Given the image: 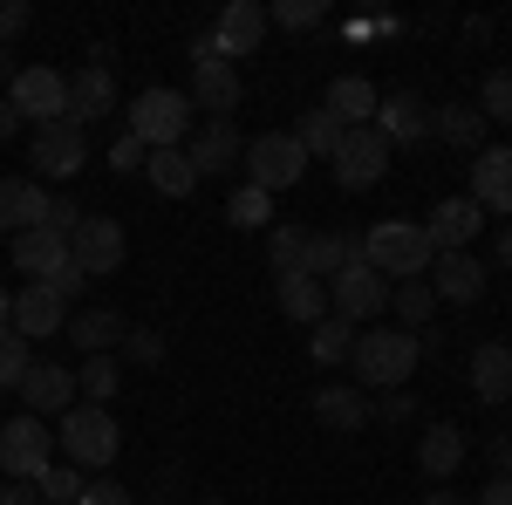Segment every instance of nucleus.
Instances as JSON below:
<instances>
[{
    "label": "nucleus",
    "mask_w": 512,
    "mask_h": 505,
    "mask_svg": "<svg viewBox=\"0 0 512 505\" xmlns=\"http://www.w3.org/2000/svg\"><path fill=\"white\" fill-rule=\"evenodd\" d=\"M14 76H21V69H14V55L0 48V82H14Z\"/></svg>",
    "instance_id": "obj_54"
},
{
    "label": "nucleus",
    "mask_w": 512,
    "mask_h": 505,
    "mask_svg": "<svg viewBox=\"0 0 512 505\" xmlns=\"http://www.w3.org/2000/svg\"><path fill=\"white\" fill-rule=\"evenodd\" d=\"M376 103H383V96H376V82H369V76H335V82H328V96H321V110L342 123V130L376 123Z\"/></svg>",
    "instance_id": "obj_22"
},
{
    "label": "nucleus",
    "mask_w": 512,
    "mask_h": 505,
    "mask_svg": "<svg viewBox=\"0 0 512 505\" xmlns=\"http://www.w3.org/2000/svg\"><path fill=\"white\" fill-rule=\"evenodd\" d=\"M349 349H355V328L342 321V314L315 321V335H308V355H315V362H328V369H335V362H349Z\"/></svg>",
    "instance_id": "obj_36"
},
{
    "label": "nucleus",
    "mask_w": 512,
    "mask_h": 505,
    "mask_svg": "<svg viewBox=\"0 0 512 505\" xmlns=\"http://www.w3.org/2000/svg\"><path fill=\"white\" fill-rule=\"evenodd\" d=\"M328 164H335L342 192H369V185L390 171V144L376 137V123H362V130H342V151L328 157Z\"/></svg>",
    "instance_id": "obj_9"
},
{
    "label": "nucleus",
    "mask_w": 512,
    "mask_h": 505,
    "mask_svg": "<svg viewBox=\"0 0 512 505\" xmlns=\"http://www.w3.org/2000/svg\"><path fill=\"white\" fill-rule=\"evenodd\" d=\"M478 117L485 123H512V69H492L478 89Z\"/></svg>",
    "instance_id": "obj_39"
},
{
    "label": "nucleus",
    "mask_w": 512,
    "mask_h": 505,
    "mask_svg": "<svg viewBox=\"0 0 512 505\" xmlns=\"http://www.w3.org/2000/svg\"><path fill=\"white\" fill-rule=\"evenodd\" d=\"M424 233H431L437 253H465V246L485 233V212H478L472 198H437V212L424 219Z\"/></svg>",
    "instance_id": "obj_19"
},
{
    "label": "nucleus",
    "mask_w": 512,
    "mask_h": 505,
    "mask_svg": "<svg viewBox=\"0 0 512 505\" xmlns=\"http://www.w3.org/2000/svg\"><path fill=\"white\" fill-rule=\"evenodd\" d=\"M48 226H55V233L69 239V233L82 226V205H76V198H48Z\"/></svg>",
    "instance_id": "obj_45"
},
{
    "label": "nucleus",
    "mask_w": 512,
    "mask_h": 505,
    "mask_svg": "<svg viewBox=\"0 0 512 505\" xmlns=\"http://www.w3.org/2000/svg\"><path fill=\"white\" fill-rule=\"evenodd\" d=\"M294 144H301L308 157H335L342 151V123L315 103V110H301V123H294Z\"/></svg>",
    "instance_id": "obj_33"
},
{
    "label": "nucleus",
    "mask_w": 512,
    "mask_h": 505,
    "mask_svg": "<svg viewBox=\"0 0 512 505\" xmlns=\"http://www.w3.org/2000/svg\"><path fill=\"white\" fill-rule=\"evenodd\" d=\"M48 465H55V437H48L41 417H14V424H0V471H7V478L35 485Z\"/></svg>",
    "instance_id": "obj_6"
},
{
    "label": "nucleus",
    "mask_w": 512,
    "mask_h": 505,
    "mask_svg": "<svg viewBox=\"0 0 512 505\" xmlns=\"http://www.w3.org/2000/svg\"><path fill=\"white\" fill-rule=\"evenodd\" d=\"M35 369V355H28V342L14 335V328H0V389H21V376Z\"/></svg>",
    "instance_id": "obj_40"
},
{
    "label": "nucleus",
    "mask_w": 512,
    "mask_h": 505,
    "mask_svg": "<svg viewBox=\"0 0 512 505\" xmlns=\"http://www.w3.org/2000/svg\"><path fill=\"white\" fill-rule=\"evenodd\" d=\"M465 198L478 212H512V144H492L472 157V192Z\"/></svg>",
    "instance_id": "obj_17"
},
{
    "label": "nucleus",
    "mask_w": 512,
    "mask_h": 505,
    "mask_svg": "<svg viewBox=\"0 0 512 505\" xmlns=\"http://www.w3.org/2000/svg\"><path fill=\"white\" fill-rule=\"evenodd\" d=\"M362 260L383 273V280H424L431 273V260H437V246H431V233L417 226V219H383V226H369L362 233Z\"/></svg>",
    "instance_id": "obj_2"
},
{
    "label": "nucleus",
    "mask_w": 512,
    "mask_h": 505,
    "mask_svg": "<svg viewBox=\"0 0 512 505\" xmlns=\"http://www.w3.org/2000/svg\"><path fill=\"white\" fill-rule=\"evenodd\" d=\"M123 253H130V239H123L117 219H89V212H82V226L69 233V260H76L82 280H96V273H117V267H123Z\"/></svg>",
    "instance_id": "obj_10"
},
{
    "label": "nucleus",
    "mask_w": 512,
    "mask_h": 505,
    "mask_svg": "<svg viewBox=\"0 0 512 505\" xmlns=\"http://www.w3.org/2000/svg\"><path fill=\"white\" fill-rule=\"evenodd\" d=\"M185 96H192V110H205V123H233V110H239V96H246V89H239L233 62H198Z\"/></svg>",
    "instance_id": "obj_14"
},
{
    "label": "nucleus",
    "mask_w": 512,
    "mask_h": 505,
    "mask_svg": "<svg viewBox=\"0 0 512 505\" xmlns=\"http://www.w3.org/2000/svg\"><path fill=\"white\" fill-rule=\"evenodd\" d=\"M431 130L451 144V151H485V117H478V103H437L431 110Z\"/></svg>",
    "instance_id": "obj_27"
},
{
    "label": "nucleus",
    "mask_w": 512,
    "mask_h": 505,
    "mask_svg": "<svg viewBox=\"0 0 512 505\" xmlns=\"http://www.w3.org/2000/svg\"><path fill=\"white\" fill-rule=\"evenodd\" d=\"M239 151H246V137H239L233 123H198L192 137H185V157H192L198 178H219V171H233Z\"/></svg>",
    "instance_id": "obj_20"
},
{
    "label": "nucleus",
    "mask_w": 512,
    "mask_h": 505,
    "mask_svg": "<svg viewBox=\"0 0 512 505\" xmlns=\"http://www.w3.org/2000/svg\"><path fill=\"white\" fill-rule=\"evenodd\" d=\"M424 505H465V499H458V492H431Z\"/></svg>",
    "instance_id": "obj_55"
},
{
    "label": "nucleus",
    "mask_w": 512,
    "mask_h": 505,
    "mask_svg": "<svg viewBox=\"0 0 512 505\" xmlns=\"http://www.w3.org/2000/svg\"><path fill=\"white\" fill-rule=\"evenodd\" d=\"M267 260H274V273H308L315 280V226H274Z\"/></svg>",
    "instance_id": "obj_31"
},
{
    "label": "nucleus",
    "mask_w": 512,
    "mask_h": 505,
    "mask_svg": "<svg viewBox=\"0 0 512 505\" xmlns=\"http://www.w3.org/2000/svg\"><path fill=\"white\" fill-rule=\"evenodd\" d=\"M35 492H41V505H76L82 499V471L76 465H48L35 478Z\"/></svg>",
    "instance_id": "obj_38"
},
{
    "label": "nucleus",
    "mask_w": 512,
    "mask_h": 505,
    "mask_svg": "<svg viewBox=\"0 0 512 505\" xmlns=\"http://www.w3.org/2000/svg\"><path fill=\"white\" fill-rule=\"evenodd\" d=\"M205 505H226V499H205Z\"/></svg>",
    "instance_id": "obj_56"
},
{
    "label": "nucleus",
    "mask_w": 512,
    "mask_h": 505,
    "mask_svg": "<svg viewBox=\"0 0 512 505\" xmlns=\"http://www.w3.org/2000/svg\"><path fill=\"white\" fill-rule=\"evenodd\" d=\"M14 267L28 273V280H55V273L69 267V239L55 233V226H35V233H14Z\"/></svg>",
    "instance_id": "obj_21"
},
{
    "label": "nucleus",
    "mask_w": 512,
    "mask_h": 505,
    "mask_svg": "<svg viewBox=\"0 0 512 505\" xmlns=\"http://www.w3.org/2000/svg\"><path fill=\"white\" fill-rule=\"evenodd\" d=\"M123 117H130V137L144 151H178L192 137V96L185 89H144Z\"/></svg>",
    "instance_id": "obj_3"
},
{
    "label": "nucleus",
    "mask_w": 512,
    "mask_h": 505,
    "mask_svg": "<svg viewBox=\"0 0 512 505\" xmlns=\"http://www.w3.org/2000/svg\"><path fill=\"white\" fill-rule=\"evenodd\" d=\"M48 226V192L35 178H0V233H35Z\"/></svg>",
    "instance_id": "obj_23"
},
{
    "label": "nucleus",
    "mask_w": 512,
    "mask_h": 505,
    "mask_svg": "<svg viewBox=\"0 0 512 505\" xmlns=\"http://www.w3.org/2000/svg\"><path fill=\"white\" fill-rule=\"evenodd\" d=\"M144 157H151V151H144V144H137V137L123 130L117 144H110V171H144Z\"/></svg>",
    "instance_id": "obj_44"
},
{
    "label": "nucleus",
    "mask_w": 512,
    "mask_h": 505,
    "mask_svg": "<svg viewBox=\"0 0 512 505\" xmlns=\"http://www.w3.org/2000/svg\"><path fill=\"white\" fill-rule=\"evenodd\" d=\"M472 396L478 403H512V349L506 342H478L472 349Z\"/></svg>",
    "instance_id": "obj_26"
},
{
    "label": "nucleus",
    "mask_w": 512,
    "mask_h": 505,
    "mask_svg": "<svg viewBox=\"0 0 512 505\" xmlns=\"http://www.w3.org/2000/svg\"><path fill=\"white\" fill-rule=\"evenodd\" d=\"M76 376L62 369V362H35L28 376H21V403H28V417H69L76 410Z\"/></svg>",
    "instance_id": "obj_15"
},
{
    "label": "nucleus",
    "mask_w": 512,
    "mask_h": 505,
    "mask_svg": "<svg viewBox=\"0 0 512 505\" xmlns=\"http://www.w3.org/2000/svg\"><path fill=\"white\" fill-rule=\"evenodd\" d=\"M492 465H499V478H512V430L492 444Z\"/></svg>",
    "instance_id": "obj_50"
},
{
    "label": "nucleus",
    "mask_w": 512,
    "mask_h": 505,
    "mask_svg": "<svg viewBox=\"0 0 512 505\" xmlns=\"http://www.w3.org/2000/svg\"><path fill=\"white\" fill-rule=\"evenodd\" d=\"M7 103H14V110H21V123H62L69 117V76H62V69H21V76L7 82Z\"/></svg>",
    "instance_id": "obj_7"
},
{
    "label": "nucleus",
    "mask_w": 512,
    "mask_h": 505,
    "mask_svg": "<svg viewBox=\"0 0 512 505\" xmlns=\"http://www.w3.org/2000/svg\"><path fill=\"white\" fill-rule=\"evenodd\" d=\"M28 21H35V7H28V0H0V48H7V41L21 35Z\"/></svg>",
    "instance_id": "obj_43"
},
{
    "label": "nucleus",
    "mask_w": 512,
    "mask_h": 505,
    "mask_svg": "<svg viewBox=\"0 0 512 505\" xmlns=\"http://www.w3.org/2000/svg\"><path fill=\"white\" fill-rule=\"evenodd\" d=\"M315 417L328 430H362L369 424V396H362L355 383H321L315 389Z\"/></svg>",
    "instance_id": "obj_28"
},
{
    "label": "nucleus",
    "mask_w": 512,
    "mask_h": 505,
    "mask_svg": "<svg viewBox=\"0 0 512 505\" xmlns=\"http://www.w3.org/2000/svg\"><path fill=\"white\" fill-rule=\"evenodd\" d=\"M226 219H233L239 233H260V226L274 219V198H267V192H253V185H239V192L226 198Z\"/></svg>",
    "instance_id": "obj_37"
},
{
    "label": "nucleus",
    "mask_w": 512,
    "mask_h": 505,
    "mask_svg": "<svg viewBox=\"0 0 512 505\" xmlns=\"http://www.w3.org/2000/svg\"><path fill=\"white\" fill-rule=\"evenodd\" d=\"M0 328H14V294L0 287Z\"/></svg>",
    "instance_id": "obj_53"
},
{
    "label": "nucleus",
    "mask_w": 512,
    "mask_h": 505,
    "mask_svg": "<svg viewBox=\"0 0 512 505\" xmlns=\"http://www.w3.org/2000/svg\"><path fill=\"white\" fill-rule=\"evenodd\" d=\"M212 41H219V55H226V62H233V55H253V48L267 41V7H260V0H226Z\"/></svg>",
    "instance_id": "obj_18"
},
{
    "label": "nucleus",
    "mask_w": 512,
    "mask_h": 505,
    "mask_svg": "<svg viewBox=\"0 0 512 505\" xmlns=\"http://www.w3.org/2000/svg\"><path fill=\"white\" fill-rule=\"evenodd\" d=\"M417 465H424V478H451V471L465 465V430L458 424H431L424 437H417Z\"/></svg>",
    "instance_id": "obj_29"
},
{
    "label": "nucleus",
    "mask_w": 512,
    "mask_h": 505,
    "mask_svg": "<svg viewBox=\"0 0 512 505\" xmlns=\"http://www.w3.org/2000/svg\"><path fill=\"white\" fill-rule=\"evenodd\" d=\"M0 505H41V492L21 485V478H0Z\"/></svg>",
    "instance_id": "obj_48"
},
{
    "label": "nucleus",
    "mask_w": 512,
    "mask_h": 505,
    "mask_svg": "<svg viewBox=\"0 0 512 505\" xmlns=\"http://www.w3.org/2000/svg\"><path fill=\"white\" fill-rule=\"evenodd\" d=\"M62 328H69V301H55L48 287L28 280V287L14 294V335H21V342H55Z\"/></svg>",
    "instance_id": "obj_16"
},
{
    "label": "nucleus",
    "mask_w": 512,
    "mask_h": 505,
    "mask_svg": "<svg viewBox=\"0 0 512 505\" xmlns=\"http://www.w3.org/2000/svg\"><path fill=\"white\" fill-rule=\"evenodd\" d=\"M117 451H123V430L103 403H76V410L62 417V458L76 471L82 465H117Z\"/></svg>",
    "instance_id": "obj_5"
},
{
    "label": "nucleus",
    "mask_w": 512,
    "mask_h": 505,
    "mask_svg": "<svg viewBox=\"0 0 512 505\" xmlns=\"http://www.w3.org/2000/svg\"><path fill=\"white\" fill-rule=\"evenodd\" d=\"M76 505H137V499L123 492L117 478H103V485H82V499H76Z\"/></svg>",
    "instance_id": "obj_46"
},
{
    "label": "nucleus",
    "mask_w": 512,
    "mask_h": 505,
    "mask_svg": "<svg viewBox=\"0 0 512 505\" xmlns=\"http://www.w3.org/2000/svg\"><path fill=\"white\" fill-rule=\"evenodd\" d=\"M390 308H396V321L417 335L424 321L437 314V294H431V280H403V287H390Z\"/></svg>",
    "instance_id": "obj_35"
},
{
    "label": "nucleus",
    "mask_w": 512,
    "mask_h": 505,
    "mask_svg": "<svg viewBox=\"0 0 512 505\" xmlns=\"http://www.w3.org/2000/svg\"><path fill=\"white\" fill-rule=\"evenodd\" d=\"M410 410H417V403H410V396H403V389H390V396H383V403H369V417H383V424H403V417H410Z\"/></svg>",
    "instance_id": "obj_47"
},
{
    "label": "nucleus",
    "mask_w": 512,
    "mask_h": 505,
    "mask_svg": "<svg viewBox=\"0 0 512 505\" xmlns=\"http://www.w3.org/2000/svg\"><path fill=\"white\" fill-rule=\"evenodd\" d=\"M321 14H328L321 0H274V14H267V21H274V28H294V35H301V28H315Z\"/></svg>",
    "instance_id": "obj_41"
},
{
    "label": "nucleus",
    "mask_w": 512,
    "mask_h": 505,
    "mask_svg": "<svg viewBox=\"0 0 512 505\" xmlns=\"http://www.w3.org/2000/svg\"><path fill=\"white\" fill-rule=\"evenodd\" d=\"M123 328H130V321H123L117 308H89V314H76V321H69L62 335H69L82 355H110V349L123 342Z\"/></svg>",
    "instance_id": "obj_30"
},
{
    "label": "nucleus",
    "mask_w": 512,
    "mask_h": 505,
    "mask_svg": "<svg viewBox=\"0 0 512 505\" xmlns=\"http://www.w3.org/2000/svg\"><path fill=\"white\" fill-rule=\"evenodd\" d=\"M349 362H355V383H369V389L390 396V389L410 383V369L424 362V349H417L410 328H362L355 349H349Z\"/></svg>",
    "instance_id": "obj_1"
},
{
    "label": "nucleus",
    "mask_w": 512,
    "mask_h": 505,
    "mask_svg": "<svg viewBox=\"0 0 512 505\" xmlns=\"http://www.w3.org/2000/svg\"><path fill=\"white\" fill-rule=\"evenodd\" d=\"M76 389H82V403H103V410H110V396L123 389L117 355H89V362L76 369Z\"/></svg>",
    "instance_id": "obj_34"
},
{
    "label": "nucleus",
    "mask_w": 512,
    "mask_h": 505,
    "mask_svg": "<svg viewBox=\"0 0 512 505\" xmlns=\"http://www.w3.org/2000/svg\"><path fill=\"white\" fill-rule=\"evenodd\" d=\"M376 137H383V144H424V137H431V103H417V96H383V103H376Z\"/></svg>",
    "instance_id": "obj_24"
},
{
    "label": "nucleus",
    "mask_w": 512,
    "mask_h": 505,
    "mask_svg": "<svg viewBox=\"0 0 512 505\" xmlns=\"http://www.w3.org/2000/svg\"><path fill=\"white\" fill-rule=\"evenodd\" d=\"M328 301H335V314H342L349 328L355 321H376V314L390 308V280L369 267V260H349V267L328 280Z\"/></svg>",
    "instance_id": "obj_8"
},
{
    "label": "nucleus",
    "mask_w": 512,
    "mask_h": 505,
    "mask_svg": "<svg viewBox=\"0 0 512 505\" xmlns=\"http://www.w3.org/2000/svg\"><path fill=\"white\" fill-rule=\"evenodd\" d=\"M239 164H246V185H253V192L274 198V192H287V185H301L308 151L294 144V130H267V137H246Z\"/></svg>",
    "instance_id": "obj_4"
},
{
    "label": "nucleus",
    "mask_w": 512,
    "mask_h": 505,
    "mask_svg": "<svg viewBox=\"0 0 512 505\" xmlns=\"http://www.w3.org/2000/svg\"><path fill=\"white\" fill-rule=\"evenodd\" d=\"M274 301H280V314H287V321H301V328L328 321V287L308 280V273H274Z\"/></svg>",
    "instance_id": "obj_25"
},
{
    "label": "nucleus",
    "mask_w": 512,
    "mask_h": 505,
    "mask_svg": "<svg viewBox=\"0 0 512 505\" xmlns=\"http://www.w3.org/2000/svg\"><path fill=\"white\" fill-rule=\"evenodd\" d=\"M117 110V69L110 62H82L76 76H69V123L89 130V123H103Z\"/></svg>",
    "instance_id": "obj_11"
},
{
    "label": "nucleus",
    "mask_w": 512,
    "mask_h": 505,
    "mask_svg": "<svg viewBox=\"0 0 512 505\" xmlns=\"http://www.w3.org/2000/svg\"><path fill=\"white\" fill-rule=\"evenodd\" d=\"M123 355L130 362H164V328H123Z\"/></svg>",
    "instance_id": "obj_42"
},
{
    "label": "nucleus",
    "mask_w": 512,
    "mask_h": 505,
    "mask_svg": "<svg viewBox=\"0 0 512 505\" xmlns=\"http://www.w3.org/2000/svg\"><path fill=\"white\" fill-rule=\"evenodd\" d=\"M478 505H512V478L492 471V478H485V492H478Z\"/></svg>",
    "instance_id": "obj_49"
},
{
    "label": "nucleus",
    "mask_w": 512,
    "mask_h": 505,
    "mask_svg": "<svg viewBox=\"0 0 512 505\" xmlns=\"http://www.w3.org/2000/svg\"><path fill=\"white\" fill-rule=\"evenodd\" d=\"M14 130H21V110H14V103H0V137H14Z\"/></svg>",
    "instance_id": "obj_52"
},
{
    "label": "nucleus",
    "mask_w": 512,
    "mask_h": 505,
    "mask_svg": "<svg viewBox=\"0 0 512 505\" xmlns=\"http://www.w3.org/2000/svg\"><path fill=\"white\" fill-rule=\"evenodd\" d=\"M82 164H89V130H76L69 117L35 130V171L41 178H76Z\"/></svg>",
    "instance_id": "obj_12"
},
{
    "label": "nucleus",
    "mask_w": 512,
    "mask_h": 505,
    "mask_svg": "<svg viewBox=\"0 0 512 505\" xmlns=\"http://www.w3.org/2000/svg\"><path fill=\"white\" fill-rule=\"evenodd\" d=\"M492 260H499V267L512 273V219H506V233H499V246H492Z\"/></svg>",
    "instance_id": "obj_51"
},
{
    "label": "nucleus",
    "mask_w": 512,
    "mask_h": 505,
    "mask_svg": "<svg viewBox=\"0 0 512 505\" xmlns=\"http://www.w3.org/2000/svg\"><path fill=\"white\" fill-rule=\"evenodd\" d=\"M485 273H492V267H485L478 253H437L424 280H431L437 301H451V308H472L478 294H485Z\"/></svg>",
    "instance_id": "obj_13"
},
{
    "label": "nucleus",
    "mask_w": 512,
    "mask_h": 505,
    "mask_svg": "<svg viewBox=\"0 0 512 505\" xmlns=\"http://www.w3.org/2000/svg\"><path fill=\"white\" fill-rule=\"evenodd\" d=\"M144 178H151L164 198H192V185H198V171H192V157H185V144H178V151H151V157H144Z\"/></svg>",
    "instance_id": "obj_32"
}]
</instances>
